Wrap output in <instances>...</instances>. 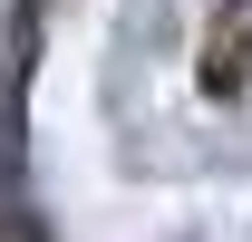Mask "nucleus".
<instances>
[{"instance_id":"1","label":"nucleus","mask_w":252,"mask_h":242,"mask_svg":"<svg viewBox=\"0 0 252 242\" xmlns=\"http://www.w3.org/2000/svg\"><path fill=\"white\" fill-rule=\"evenodd\" d=\"M243 78H252V0H233V10H223V30H214V68H204V88L233 97Z\"/></svg>"}]
</instances>
